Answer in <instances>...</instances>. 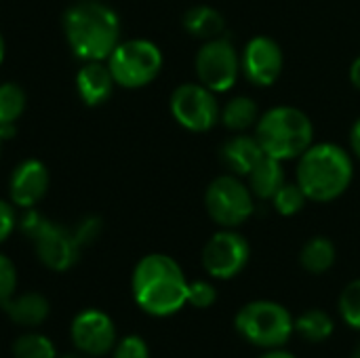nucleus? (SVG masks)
Here are the masks:
<instances>
[{"instance_id": "nucleus-35", "label": "nucleus", "mask_w": 360, "mask_h": 358, "mask_svg": "<svg viewBox=\"0 0 360 358\" xmlns=\"http://www.w3.org/2000/svg\"><path fill=\"white\" fill-rule=\"evenodd\" d=\"M13 135H15V131H6V129L0 127V150H2V143H4L6 139H11Z\"/></svg>"}, {"instance_id": "nucleus-23", "label": "nucleus", "mask_w": 360, "mask_h": 358, "mask_svg": "<svg viewBox=\"0 0 360 358\" xmlns=\"http://www.w3.org/2000/svg\"><path fill=\"white\" fill-rule=\"evenodd\" d=\"M293 327H295V333L300 338H304L306 342H312V344L325 342L333 333V321L323 310H308V312H304L302 317L295 319Z\"/></svg>"}, {"instance_id": "nucleus-29", "label": "nucleus", "mask_w": 360, "mask_h": 358, "mask_svg": "<svg viewBox=\"0 0 360 358\" xmlns=\"http://www.w3.org/2000/svg\"><path fill=\"white\" fill-rule=\"evenodd\" d=\"M17 289V270L15 264L0 253V306H4Z\"/></svg>"}, {"instance_id": "nucleus-12", "label": "nucleus", "mask_w": 360, "mask_h": 358, "mask_svg": "<svg viewBox=\"0 0 360 358\" xmlns=\"http://www.w3.org/2000/svg\"><path fill=\"white\" fill-rule=\"evenodd\" d=\"M285 65L283 49L270 36H253L240 55V74L255 87H270Z\"/></svg>"}, {"instance_id": "nucleus-25", "label": "nucleus", "mask_w": 360, "mask_h": 358, "mask_svg": "<svg viewBox=\"0 0 360 358\" xmlns=\"http://www.w3.org/2000/svg\"><path fill=\"white\" fill-rule=\"evenodd\" d=\"M306 203H308V196L304 194V190L297 186V181L295 184H283V188L272 196V205H274V209L281 213V215H285V217H289V215H297L304 207H306Z\"/></svg>"}, {"instance_id": "nucleus-27", "label": "nucleus", "mask_w": 360, "mask_h": 358, "mask_svg": "<svg viewBox=\"0 0 360 358\" xmlns=\"http://www.w3.org/2000/svg\"><path fill=\"white\" fill-rule=\"evenodd\" d=\"M72 234H74L78 247L84 249V247L93 245V243L99 238V234H101V219L95 217V215H86V217H82V219L72 228Z\"/></svg>"}, {"instance_id": "nucleus-22", "label": "nucleus", "mask_w": 360, "mask_h": 358, "mask_svg": "<svg viewBox=\"0 0 360 358\" xmlns=\"http://www.w3.org/2000/svg\"><path fill=\"white\" fill-rule=\"evenodd\" d=\"M25 91L15 82L0 84V127L6 131H15V122L21 118L25 110Z\"/></svg>"}, {"instance_id": "nucleus-34", "label": "nucleus", "mask_w": 360, "mask_h": 358, "mask_svg": "<svg viewBox=\"0 0 360 358\" xmlns=\"http://www.w3.org/2000/svg\"><path fill=\"white\" fill-rule=\"evenodd\" d=\"M259 358H297V357H293L291 352L281 350V348H270V350H266V352H264Z\"/></svg>"}, {"instance_id": "nucleus-26", "label": "nucleus", "mask_w": 360, "mask_h": 358, "mask_svg": "<svg viewBox=\"0 0 360 358\" xmlns=\"http://www.w3.org/2000/svg\"><path fill=\"white\" fill-rule=\"evenodd\" d=\"M340 314L342 319L360 331V279L346 285V289L340 295Z\"/></svg>"}, {"instance_id": "nucleus-10", "label": "nucleus", "mask_w": 360, "mask_h": 358, "mask_svg": "<svg viewBox=\"0 0 360 358\" xmlns=\"http://www.w3.org/2000/svg\"><path fill=\"white\" fill-rule=\"evenodd\" d=\"M215 95L217 93L200 82H184L171 95V114L184 129L192 133H205L219 122L221 108Z\"/></svg>"}, {"instance_id": "nucleus-20", "label": "nucleus", "mask_w": 360, "mask_h": 358, "mask_svg": "<svg viewBox=\"0 0 360 358\" xmlns=\"http://www.w3.org/2000/svg\"><path fill=\"white\" fill-rule=\"evenodd\" d=\"M259 120V108L255 103V99L247 97V95H238L232 97L219 114V122L234 133H245L247 129L255 127Z\"/></svg>"}, {"instance_id": "nucleus-33", "label": "nucleus", "mask_w": 360, "mask_h": 358, "mask_svg": "<svg viewBox=\"0 0 360 358\" xmlns=\"http://www.w3.org/2000/svg\"><path fill=\"white\" fill-rule=\"evenodd\" d=\"M350 82L360 91V55L352 61V65H350Z\"/></svg>"}, {"instance_id": "nucleus-9", "label": "nucleus", "mask_w": 360, "mask_h": 358, "mask_svg": "<svg viewBox=\"0 0 360 358\" xmlns=\"http://www.w3.org/2000/svg\"><path fill=\"white\" fill-rule=\"evenodd\" d=\"M198 82L213 93L230 91L240 76V53L226 36L205 40L194 59Z\"/></svg>"}, {"instance_id": "nucleus-38", "label": "nucleus", "mask_w": 360, "mask_h": 358, "mask_svg": "<svg viewBox=\"0 0 360 358\" xmlns=\"http://www.w3.org/2000/svg\"><path fill=\"white\" fill-rule=\"evenodd\" d=\"M350 358H360V344L354 348V352H352V357Z\"/></svg>"}, {"instance_id": "nucleus-7", "label": "nucleus", "mask_w": 360, "mask_h": 358, "mask_svg": "<svg viewBox=\"0 0 360 358\" xmlns=\"http://www.w3.org/2000/svg\"><path fill=\"white\" fill-rule=\"evenodd\" d=\"M108 68L114 82L124 89H141L150 84L162 70V51L146 38L118 42L108 57Z\"/></svg>"}, {"instance_id": "nucleus-4", "label": "nucleus", "mask_w": 360, "mask_h": 358, "mask_svg": "<svg viewBox=\"0 0 360 358\" xmlns=\"http://www.w3.org/2000/svg\"><path fill=\"white\" fill-rule=\"evenodd\" d=\"M262 150L276 160L300 158L314 141V127L306 112L293 106H276L264 112L255 124Z\"/></svg>"}, {"instance_id": "nucleus-28", "label": "nucleus", "mask_w": 360, "mask_h": 358, "mask_svg": "<svg viewBox=\"0 0 360 358\" xmlns=\"http://www.w3.org/2000/svg\"><path fill=\"white\" fill-rule=\"evenodd\" d=\"M217 300V289L209 281H194L188 285V304L194 308H209Z\"/></svg>"}, {"instance_id": "nucleus-30", "label": "nucleus", "mask_w": 360, "mask_h": 358, "mask_svg": "<svg viewBox=\"0 0 360 358\" xmlns=\"http://www.w3.org/2000/svg\"><path fill=\"white\" fill-rule=\"evenodd\" d=\"M114 358H150V350L139 335H127L116 344Z\"/></svg>"}, {"instance_id": "nucleus-6", "label": "nucleus", "mask_w": 360, "mask_h": 358, "mask_svg": "<svg viewBox=\"0 0 360 358\" xmlns=\"http://www.w3.org/2000/svg\"><path fill=\"white\" fill-rule=\"evenodd\" d=\"M295 321L291 319L289 310L270 300H257L243 306L234 319L236 331L253 346L259 348H281L285 346L293 331Z\"/></svg>"}, {"instance_id": "nucleus-8", "label": "nucleus", "mask_w": 360, "mask_h": 358, "mask_svg": "<svg viewBox=\"0 0 360 358\" xmlns=\"http://www.w3.org/2000/svg\"><path fill=\"white\" fill-rule=\"evenodd\" d=\"M209 217L221 228L243 226L255 211V196L249 186L234 173L215 177L205 192Z\"/></svg>"}, {"instance_id": "nucleus-19", "label": "nucleus", "mask_w": 360, "mask_h": 358, "mask_svg": "<svg viewBox=\"0 0 360 358\" xmlns=\"http://www.w3.org/2000/svg\"><path fill=\"white\" fill-rule=\"evenodd\" d=\"M181 23H184V30H186L190 36L198 38V40L217 38V36H221L224 30H226V19H224V15H221L217 8L209 6V4H196V6L188 8V11L184 13Z\"/></svg>"}, {"instance_id": "nucleus-5", "label": "nucleus", "mask_w": 360, "mask_h": 358, "mask_svg": "<svg viewBox=\"0 0 360 358\" xmlns=\"http://www.w3.org/2000/svg\"><path fill=\"white\" fill-rule=\"evenodd\" d=\"M19 230L34 243L38 260L49 270L65 272L78 262L80 247L72 234V228L59 226L38 211L27 209V213L19 222Z\"/></svg>"}, {"instance_id": "nucleus-37", "label": "nucleus", "mask_w": 360, "mask_h": 358, "mask_svg": "<svg viewBox=\"0 0 360 358\" xmlns=\"http://www.w3.org/2000/svg\"><path fill=\"white\" fill-rule=\"evenodd\" d=\"M61 358H89L86 354H65V357Z\"/></svg>"}, {"instance_id": "nucleus-1", "label": "nucleus", "mask_w": 360, "mask_h": 358, "mask_svg": "<svg viewBox=\"0 0 360 358\" xmlns=\"http://www.w3.org/2000/svg\"><path fill=\"white\" fill-rule=\"evenodd\" d=\"M63 32L78 59L108 61L120 42V19L105 2L78 0L63 13Z\"/></svg>"}, {"instance_id": "nucleus-3", "label": "nucleus", "mask_w": 360, "mask_h": 358, "mask_svg": "<svg viewBox=\"0 0 360 358\" xmlns=\"http://www.w3.org/2000/svg\"><path fill=\"white\" fill-rule=\"evenodd\" d=\"M354 162L338 143H312L297 158L295 181L312 203H331L352 184Z\"/></svg>"}, {"instance_id": "nucleus-13", "label": "nucleus", "mask_w": 360, "mask_h": 358, "mask_svg": "<svg viewBox=\"0 0 360 358\" xmlns=\"http://www.w3.org/2000/svg\"><path fill=\"white\" fill-rule=\"evenodd\" d=\"M72 342L86 357H103L116 346V325L101 310H82L72 321Z\"/></svg>"}, {"instance_id": "nucleus-14", "label": "nucleus", "mask_w": 360, "mask_h": 358, "mask_svg": "<svg viewBox=\"0 0 360 358\" xmlns=\"http://www.w3.org/2000/svg\"><path fill=\"white\" fill-rule=\"evenodd\" d=\"M49 181L51 177H49V169L44 167V162L36 158L21 160L8 177L11 203L21 209H32L44 198L49 190Z\"/></svg>"}, {"instance_id": "nucleus-32", "label": "nucleus", "mask_w": 360, "mask_h": 358, "mask_svg": "<svg viewBox=\"0 0 360 358\" xmlns=\"http://www.w3.org/2000/svg\"><path fill=\"white\" fill-rule=\"evenodd\" d=\"M350 148H352L354 156L360 160V118L350 129Z\"/></svg>"}, {"instance_id": "nucleus-31", "label": "nucleus", "mask_w": 360, "mask_h": 358, "mask_svg": "<svg viewBox=\"0 0 360 358\" xmlns=\"http://www.w3.org/2000/svg\"><path fill=\"white\" fill-rule=\"evenodd\" d=\"M15 224H17V219H15L13 203L0 198V243H4V241L13 234Z\"/></svg>"}, {"instance_id": "nucleus-36", "label": "nucleus", "mask_w": 360, "mask_h": 358, "mask_svg": "<svg viewBox=\"0 0 360 358\" xmlns=\"http://www.w3.org/2000/svg\"><path fill=\"white\" fill-rule=\"evenodd\" d=\"M4 53H6V46H4V38H2V34H0V63H2V59H4Z\"/></svg>"}, {"instance_id": "nucleus-17", "label": "nucleus", "mask_w": 360, "mask_h": 358, "mask_svg": "<svg viewBox=\"0 0 360 358\" xmlns=\"http://www.w3.org/2000/svg\"><path fill=\"white\" fill-rule=\"evenodd\" d=\"M4 312L11 323L19 327H38L49 319L51 304L42 293H23V295H13L4 306Z\"/></svg>"}, {"instance_id": "nucleus-18", "label": "nucleus", "mask_w": 360, "mask_h": 358, "mask_svg": "<svg viewBox=\"0 0 360 358\" xmlns=\"http://www.w3.org/2000/svg\"><path fill=\"white\" fill-rule=\"evenodd\" d=\"M285 184V169L283 160H276L272 156H264L247 175V186L259 200H272V196L283 188Z\"/></svg>"}, {"instance_id": "nucleus-11", "label": "nucleus", "mask_w": 360, "mask_h": 358, "mask_svg": "<svg viewBox=\"0 0 360 358\" xmlns=\"http://www.w3.org/2000/svg\"><path fill=\"white\" fill-rule=\"evenodd\" d=\"M251 247L243 234L234 228H224L215 232L202 249V266L209 276L219 281H230L238 276L249 264Z\"/></svg>"}, {"instance_id": "nucleus-15", "label": "nucleus", "mask_w": 360, "mask_h": 358, "mask_svg": "<svg viewBox=\"0 0 360 358\" xmlns=\"http://www.w3.org/2000/svg\"><path fill=\"white\" fill-rule=\"evenodd\" d=\"M114 87H116L114 76H112L108 63H103V61H84V65L76 74L78 95L91 108L105 103L114 91Z\"/></svg>"}, {"instance_id": "nucleus-24", "label": "nucleus", "mask_w": 360, "mask_h": 358, "mask_svg": "<svg viewBox=\"0 0 360 358\" xmlns=\"http://www.w3.org/2000/svg\"><path fill=\"white\" fill-rule=\"evenodd\" d=\"M15 358H57L55 346L42 333H23L13 344Z\"/></svg>"}, {"instance_id": "nucleus-2", "label": "nucleus", "mask_w": 360, "mask_h": 358, "mask_svg": "<svg viewBox=\"0 0 360 358\" xmlns=\"http://www.w3.org/2000/svg\"><path fill=\"white\" fill-rule=\"evenodd\" d=\"M188 279L181 266L162 253L146 255L133 270V298L152 317H171L188 304Z\"/></svg>"}, {"instance_id": "nucleus-21", "label": "nucleus", "mask_w": 360, "mask_h": 358, "mask_svg": "<svg viewBox=\"0 0 360 358\" xmlns=\"http://www.w3.org/2000/svg\"><path fill=\"white\" fill-rule=\"evenodd\" d=\"M335 257H338L335 245L327 236H314L304 245L300 253V264L310 274H325L327 270L333 268Z\"/></svg>"}, {"instance_id": "nucleus-16", "label": "nucleus", "mask_w": 360, "mask_h": 358, "mask_svg": "<svg viewBox=\"0 0 360 358\" xmlns=\"http://www.w3.org/2000/svg\"><path fill=\"white\" fill-rule=\"evenodd\" d=\"M266 156V152L262 150L257 137L238 133L234 137H230L221 150H219V158L221 162L230 169V173L238 175V177H247L251 173V169Z\"/></svg>"}]
</instances>
